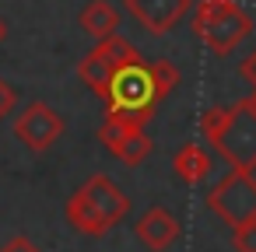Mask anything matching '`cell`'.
I'll return each mask as SVG.
<instances>
[{
  "instance_id": "9",
  "label": "cell",
  "mask_w": 256,
  "mask_h": 252,
  "mask_svg": "<svg viewBox=\"0 0 256 252\" xmlns=\"http://www.w3.org/2000/svg\"><path fill=\"white\" fill-rule=\"evenodd\" d=\"M130 18L148 32V35H165L179 25V18L186 14L190 0H123Z\"/></svg>"
},
{
  "instance_id": "13",
  "label": "cell",
  "mask_w": 256,
  "mask_h": 252,
  "mask_svg": "<svg viewBox=\"0 0 256 252\" xmlns=\"http://www.w3.org/2000/svg\"><path fill=\"white\" fill-rule=\"evenodd\" d=\"M148 67H151V77H154L162 98H168V95L179 88V70H176L168 60H148Z\"/></svg>"
},
{
  "instance_id": "5",
  "label": "cell",
  "mask_w": 256,
  "mask_h": 252,
  "mask_svg": "<svg viewBox=\"0 0 256 252\" xmlns=\"http://www.w3.org/2000/svg\"><path fill=\"white\" fill-rule=\"evenodd\" d=\"M137 60H140V53H137L123 35H109V39H98V46L81 56L78 77L84 81V88H92V91L106 102L112 81H116L130 63H137Z\"/></svg>"
},
{
  "instance_id": "15",
  "label": "cell",
  "mask_w": 256,
  "mask_h": 252,
  "mask_svg": "<svg viewBox=\"0 0 256 252\" xmlns=\"http://www.w3.org/2000/svg\"><path fill=\"white\" fill-rule=\"evenodd\" d=\"M14 105H18V91L0 77V119H8L11 112H14Z\"/></svg>"
},
{
  "instance_id": "10",
  "label": "cell",
  "mask_w": 256,
  "mask_h": 252,
  "mask_svg": "<svg viewBox=\"0 0 256 252\" xmlns=\"http://www.w3.org/2000/svg\"><path fill=\"white\" fill-rule=\"evenodd\" d=\"M134 231H137V238H140L144 249H151V252H165L168 245L179 242L182 224H179V217H176L172 210H165V207H151V210L137 221Z\"/></svg>"
},
{
  "instance_id": "14",
  "label": "cell",
  "mask_w": 256,
  "mask_h": 252,
  "mask_svg": "<svg viewBox=\"0 0 256 252\" xmlns=\"http://www.w3.org/2000/svg\"><path fill=\"white\" fill-rule=\"evenodd\" d=\"M232 245H235V252H256V221L232 228Z\"/></svg>"
},
{
  "instance_id": "11",
  "label": "cell",
  "mask_w": 256,
  "mask_h": 252,
  "mask_svg": "<svg viewBox=\"0 0 256 252\" xmlns=\"http://www.w3.org/2000/svg\"><path fill=\"white\" fill-rule=\"evenodd\" d=\"M172 172L186 186H196V182H204L214 172V158H210V151L204 144H182L176 151V158H172Z\"/></svg>"
},
{
  "instance_id": "4",
  "label": "cell",
  "mask_w": 256,
  "mask_h": 252,
  "mask_svg": "<svg viewBox=\"0 0 256 252\" xmlns=\"http://www.w3.org/2000/svg\"><path fill=\"white\" fill-rule=\"evenodd\" d=\"M158 102H165V98H162V91H158V84L151 77V67L144 60H137L112 81L109 98H106V116L148 126V119L154 116Z\"/></svg>"
},
{
  "instance_id": "16",
  "label": "cell",
  "mask_w": 256,
  "mask_h": 252,
  "mask_svg": "<svg viewBox=\"0 0 256 252\" xmlns=\"http://www.w3.org/2000/svg\"><path fill=\"white\" fill-rule=\"evenodd\" d=\"M242 77L249 81V88H252V95H256V49L242 60Z\"/></svg>"
},
{
  "instance_id": "17",
  "label": "cell",
  "mask_w": 256,
  "mask_h": 252,
  "mask_svg": "<svg viewBox=\"0 0 256 252\" xmlns=\"http://www.w3.org/2000/svg\"><path fill=\"white\" fill-rule=\"evenodd\" d=\"M0 252H39V249H36L28 238H22V235H18V238H11V242H8L4 249H0Z\"/></svg>"
},
{
  "instance_id": "1",
  "label": "cell",
  "mask_w": 256,
  "mask_h": 252,
  "mask_svg": "<svg viewBox=\"0 0 256 252\" xmlns=\"http://www.w3.org/2000/svg\"><path fill=\"white\" fill-rule=\"evenodd\" d=\"M200 133L232 168L256 172V95L228 109H207L200 116Z\"/></svg>"
},
{
  "instance_id": "2",
  "label": "cell",
  "mask_w": 256,
  "mask_h": 252,
  "mask_svg": "<svg viewBox=\"0 0 256 252\" xmlns=\"http://www.w3.org/2000/svg\"><path fill=\"white\" fill-rule=\"evenodd\" d=\"M67 224L88 238H102L106 231H112L126 214H130V200L126 193L109 179V175H92L70 200H67Z\"/></svg>"
},
{
  "instance_id": "8",
  "label": "cell",
  "mask_w": 256,
  "mask_h": 252,
  "mask_svg": "<svg viewBox=\"0 0 256 252\" xmlns=\"http://www.w3.org/2000/svg\"><path fill=\"white\" fill-rule=\"evenodd\" d=\"M14 137L28 151H46V147H53L64 137V116L53 105H46V102H32L14 119Z\"/></svg>"
},
{
  "instance_id": "18",
  "label": "cell",
  "mask_w": 256,
  "mask_h": 252,
  "mask_svg": "<svg viewBox=\"0 0 256 252\" xmlns=\"http://www.w3.org/2000/svg\"><path fill=\"white\" fill-rule=\"evenodd\" d=\"M4 39H8V21L0 18V42H4Z\"/></svg>"
},
{
  "instance_id": "7",
  "label": "cell",
  "mask_w": 256,
  "mask_h": 252,
  "mask_svg": "<svg viewBox=\"0 0 256 252\" xmlns=\"http://www.w3.org/2000/svg\"><path fill=\"white\" fill-rule=\"evenodd\" d=\"M98 140H102L106 151H109L112 158H120L123 165H140V161L151 154V147H154L144 126L126 123V119H116V116H106V119H102Z\"/></svg>"
},
{
  "instance_id": "12",
  "label": "cell",
  "mask_w": 256,
  "mask_h": 252,
  "mask_svg": "<svg viewBox=\"0 0 256 252\" xmlns=\"http://www.w3.org/2000/svg\"><path fill=\"white\" fill-rule=\"evenodd\" d=\"M78 21L92 39H109V35L120 32V11L109 4V0H88Z\"/></svg>"
},
{
  "instance_id": "3",
  "label": "cell",
  "mask_w": 256,
  "mask_h": 252,
  "mask_svg": "<svg viewBox=\"0 0 256 252\" xmlns=\"http://www.w3.org/2000/svg\"><path fill=\"white\" fill-rule=\"evenodd\" d=\"M193 32L214 56H232L252 32V18L235 0H200L193 11Z\"/></svg>"
},
{
  "instance_id": "6",
  "label": "cell",
  "mask_w": 256,
  "mask_h": 252,
  "mask_svg": "<svg viewBox=\"0 0 256 252\" xmlns=\"http://www.w3.org/2000/svg\"><path fill=\"white\" fill-rule=\"evenodd\" d=\"M207 207L214 217H221V224L238 228L246 221H256V179L246 168H232L221 182L210 186L207 193Z\"/></svg>"
}]
</instances>
